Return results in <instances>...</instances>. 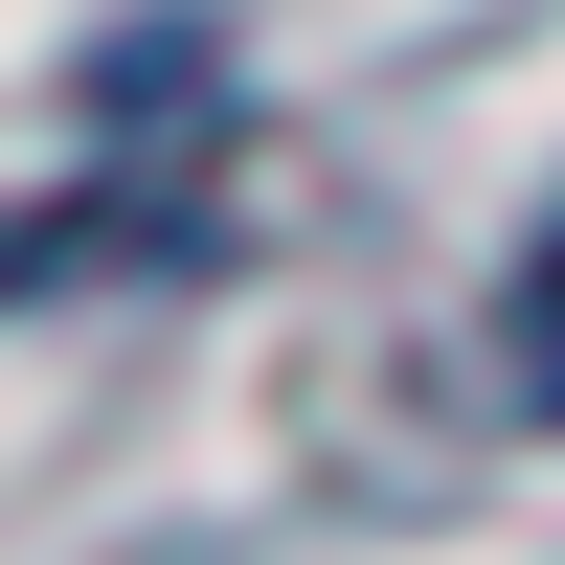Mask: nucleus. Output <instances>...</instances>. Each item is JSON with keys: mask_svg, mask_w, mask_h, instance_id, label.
<instances>
[{"mask_svg": "<svg viewBox=\"0 0 565 565\" xmlns=\"http://www.w3.org/2000/svg\"><path fill=\"white\" fill-rule=\"evenodd\" d=\"M181 226L136 181H68V204H0V295H90V271H159Z\"/></svg>", "mask_w": 565, "mask_h": 565, "instance_id": "nucleus-1", "label": "nucleus"}, {"mask_svg": "<svg viewBox=\"0 0 565 565\" xmlns=\"http://www.w3.org/2000/svg\"><path fill=\"white\" fill-rule=\"evenodd\" d=\"M498 362H521V407H565V226L521 249V317H498Z\"/></svg>", "mask_w": 565, "mask_h": 565, "instance_id": "nucleus-2", "label": "nucleus"}]
</instances>
